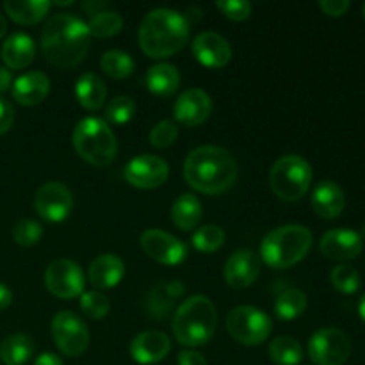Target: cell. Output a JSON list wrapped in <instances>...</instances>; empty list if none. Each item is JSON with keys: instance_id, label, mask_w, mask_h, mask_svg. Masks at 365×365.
<instances>
[{"instance_id": "obj_32", "label": "cell", "mask_w": 365, "mask_h": 365, "mask_svg": "<svg viewBox=\"0 0 365 365\" xmlns=\"http://www.w3.org/2000/svg\"><path fill=\"white\" fill-rule=\"evenodd\" d=\"M88 29L93 38H113L123 29V18L116 11H102V13H96L89 18Z\"/></svg>"}, {"instance_id": "obj_38", "label": "cell", "mask_w": 365, "mask_h": 365, "mask_svg": "<svg viewBox=\"0 0 365 365\" xmlns=\"http://www.w3.org/2000/svg\"><path fill=\"white\" fill-rule=\"evenodd\" d=\"M43 237V227L34 220H20L13 227V239L18 246H34Z\"/></svg>"}, {"instance_id": "obj_31", "label": "cell", "mask_w": 365, "mask_h": 365, "mask_svg": "<svg viewBox=\"0 0 365 365\" xmlns=\"http://www.w3.org/2000/svg\"><path fill=\"white\" fill-rule=\"evenodd\" d=\"M307 310V294L299 289H287L278 296L274 314L282 321H292Z\"/></svg>"}, {"instance_id": "obj_50", "label": "cell", "mask_w": 365, "mask_h": 365, "mask_svg": "<svg viewBox=\"0 0 365 365\" xmlns=\"http://www.w3.org/2000/svg\"><path fill=\"white\" fill-rule=\"evenodd\" d=\"M364 234H365V225H364Z\"/></svg>"}, {"instance_id": "obj_27", "label": "cell", "mask_w": 365, "mask_h": 365, "mask_svg": "<svg viewBox=\"0 0 365 365\" xmlns=\"http://www.w3.org/2000/svg\"><path fill=\"white\" fill-rule=\"evenodd\" d=\"M202 203L195 195H189V192L178 196L171 207V220H173L175 227L185 232L198 227L200 221H202Z\"/></svg>"}, {"instance_id": "obj_2", "label": "cell", "mask_w": 365, "mask_h": 365, "mask_svg": "<svg viewBox=\"0 0 365 365\" xmlns=\"http://www.w3.org/2000/svg\"><path fill=\"white\" fill-rule=\"evenodd\" d=\"M237 160L221 146H198L185 157V182L202 195H221L228 191L237 180Z\"/></svg>"}, {"instance_id": "obj_41", "label": "cell", "mask_w": 365, "mask_h": 365, "mask_svg": "<svg viewBox=\"0 0 365 365\" xmlns=\"http://www.w3.org/2000/svg\"><path fill=\"white\" fill-rule=\"evenodd\" d=\"M319 7L328 16L339 18L348 13V9L351 7V2L349 0H321Z\"/></svg>"}, {"instance_id": "obj_19", "label": "cell", "mask_w": 365, "mask_h": 365, "mask_svg": "<svg viewBox=\"0 0 365 365\" xmlns=\"http://www.w3.org/2000/svg\"><path fill=\"white\" fill-rule=\"evenodd\" d=\"M171 351V341L166 334L157 330L143 331L130 342V356L141 365L159 364Z\"/></svg>"}, {"instance_id": "obj_35", "label": "cell", "mask_w": 365, "mask_h": 365, "mask_svg": "<svg viewBox=\"0 0 365 365\" xmlns=\"http://www.w3.org/2000/svg\"><path fill=\"white\" fill-rule=\"evenodd\" d=\"M331 285L335 291L342 292V294H355L360 289V274L355 267L348 266V264H341V266L334 267L330 274Z\"/></svg>"}, {"instance_id": "obj_16", "label": "cell", "mask_w": 365, "mask_h": 365, "mask_svg": "<svg viewBox=\"0 0 365 365\" xmlns=\"http://www.w3.org/2000/svg\"><path fill=\"white\" fill-rule=\"evenodd\" d=\"M319 250L324 257L331 260H351L362 253V235L348 228H335L328 230L321 237Z\"/></svg>"}, {"instance_id": "obj_1", "label": "cell", "mask_w": 365, "mask_h": 365, "mask_svg": "<svg viewBox=\"0 0 365 365\" xmlns=\"http://www.w3.org/2000/svg\"><path fill=\"white\" fill-rule=\"evenodd\" d=\"M88 24L70 13H57L45 24L41 32V52L57 68H73L82 63L89 50Z\"/></svg>"}, {"instance_id": "obj_44", "label": "cell", "mask_w": 365, "mask_h": 365, "mask_svg": "<svg viewBox=\"0 0 365 365\" xmlns=\"http://www.w3.org/2000/svg\"><path fill=\"white\" fill-rule=\"evenodd\" d=\"M11 303H13V292H11V289L7 285H4L0 282V312L9 309Z\"/></svg>"}, {"instance_id": "obj_43", "label": "cell", "mask_w": 365, "mask_h": 365, "mask_svg": "<svg viewBox=\"0 0 365 365\" xmlns=\"http://www.w3.org/2000/svg\"><path fill=\"white\" fill-rule=\"evenodd\" d=\"M178 365H207L205 356L198 353L196 349H184L177 356Z\"/></svg>"}, {"instance_id": "obj_36", "label": "cell", "mask_w": 365, "mask_h": 365, "mask_svg": "<svg viewBox=\"0 0 365 365\" xmlns=\"http://www.w3.org/2000/svg\"><path fill=\"white\" fill-rule=\"evenodd\" d=\"M81 310L89 319H103L110 310V302L103 292L88 291L81 296Z\"/></svg>"}, {"instance_id": "obj_14", "label": "cell", "mask_w": 365, "mask_h": 365, "mask_svg": "<svg viewBox=\"0 0 365 365\" xmlns=\"http://www.w3.org/2000/svg\"><path fill=\"white\" fill-rule=\"evenodd\" d=\"M123 177L132 187L155 189L160 187L170 177V166L157 155H138L125 166Z\"/></svg>"}, {"instance_id": "obj_26", "label": "cell", "mask_w": 365, "mask_h": 365, "mask_svg": "<svg viewBox=\"0 0 365 365\" xmlns=\"http://www.w3.org/2000/svg\"><path fill=\"white\" fill-rule=\"evenodd\" d=\"M52 4L46 0H7L4 11L13 21L20 25H34L46 16Z\"/></svg>"}, {"instance_id": "obj_20", "label": "cell", "mask_w": 365, "mask_h": 365, "mask_svg": "<svg viewBox=\"0 0 365 365\" xmlns=\"http://www.w3.org/2000/svg\"><path fill=\"white\" fill-rule=\"evenodd\" d=\"M50 78L43 71H27L13 82V98L20 106H38L48 96Z\"/></svg>"}, {"instance_id": "obj_23", "label": "cell", "mask_w": 365, "mask_h": 365, "mask_svg": "<svg viewBox=\"0 0 365 365\" xmlns=\"http://www.w3.org/2000/svg\"><path fill=\"white\" fill-rule=\"evenodd\" d=\"M34 39L25 32L11 34L2 45V61L7 70H24L34 61Z\"/></svg>"}, {"instance_id": "obj_47", "label": "cell", "mask_w": 365, "mask_h": 365, "mask_svg": "<svg viewBox=\"0 0 365 365\" xmlns=\"http://www.w3.org/2000/svg\"><path fill=\"white\" fill-rule=\"evenodd\" d=\"M106 6L107 2H88V4H82V9L88 11L89 14H96V13H102Z\"/></svg>"}, {"instance_id": "obj_5", "label": "cell", "mask_w": 365, "mask_h": 365, "mask_svg": "<svg viewBox=\"0 0 365 365\" xmlns=\"http://www.w3.org/2000/svg\"><path fill=\"white\" fill-rule=\"evenodd\" d=\"M314 235L303 225H284L264 237L260 257L273 269H287L302 262L312 248Z\"/></svg>"}, {"instance_id": "obj_17", "label": "cell", "mask_w": 365, "mask_h": 365, "mask_svg": "<svg viewBox=\"0 0 365 365\" xmlns=\"http://www.w3.org/2000/svg\"><path fill=\"white\" fill-rule=\"evenodd\" d=\"M260 274V260L250 250H237L225 262L223 277L234 289H246L255 284Z\"/></svg>"}, {"instance_id": "obj_45", "label": "cell", "mask_w": 365, "mask_h": 365, "mask_svg": "<svg viewBox=\"0 0 365 365\" xmlns=\"http://www.w3.org/2000/svg\"><path fill=\"white\" fill-rule=\"evenodd\" d=\"M34 365H63V360H61V356L53 355V353H41L34 360Z\"/></svg>"}, {"instance_id": "obj_30", "label": "cell", "mask_w": 365, "mask_h": 365, "mask_svg": "<svg viewBox=\"0 0 365 365\" xmlns=\"http://www.w3.org/2000/svg\"><path fill=\"white\" fill-rule=\"evenodd\" d=\"M180 294H184V284L180 282H170V284H160L152 291L148 299L150 312L153 317H164L170 312L171 305Z\"/></svg>"}, {"instance_id": "obj_51", "label": "cell", "mask_w": 365, "mask_h": 365, "mask_svg": "<svg viewBox=\"0 0 365 365\" xmlns=\"http://www.w3.org/2000/svg\"><path fill=\"white\" fill-rule=\"evenodd\" d=\"M364 14H365V6H364Z\"/></svg>"}, {"instance_id": "obj_6", "label": "cell", "mask_w": 365, "mask_h": 365, "mask_svg": "<svg viewBox=\"0 0 365 365\" xmlns=\"http://www.w3.org/2000/svg\"><path fill=\"white\" fill-rule=\"evenodd\" d=\"M73 146L78 155L91 166H109L118 152V141L113 128L102 118L89 116L73 128Z\"/></svg>"}, {"instance_id": "obj_34", "label": "cell", "mask_w": 365, "mask_h": 365, "mask_svg": "<svg viewBox=\"0 0 365 365\" xmlns=\"http://www.w3.org/2000/svg\"><path fill=\"white\" fill-rule=\"evenodd\" d=\"M227 241V234L217 225H205L192 234V246L202 253H214Z\"/></svg>"}, {"instance_id": "obj_46", "label": "cell", "mask_w": 365, "mask_h": 365, "mask_svg": "<svg viewBox=\"0 0 365 365\" xmlns=\"http://www.w3.org/2000/svg\"><path fill=\"white\" fill-rule=\"evenodd\" d=\"M13 84V77H11V71L6 66H0V93L7 91Z\"/></svg>"}, {"instance_id": "obj_7", "label": "cell", "mask_w": 365, "mask_h": 365, "mask_svg": "<svg viewBox=\"0 0 365 365\" xmlns=\"http://www.w3.org/2000/svg\"><path fill=\"white\" fill-rule=\"evenodd\" d=\"M269 184L274 195L284 202H298L312 184V166L302 155H284L273 164Z\"/></svg>"}, {"instance_id": "obj_10", "label": "cell", "mask_w": 365, "mask_h": 365, "mask_svg": "<svg viewBox=\"0 0 365 365\" xmlns=\"http://www.w3.org/2000/svg\"><path fill=\"white\" fill-rule=\"evenodd\" d=\"M52 337L57 349L70 359L84 355L89 346V330L75 312L57 314L52 319Z\"/></svg>"}, {"instance_id": "obj_39", "label": "cell", "mask_w": 365, "mask_h": 365, "mask_svg": "<svg viewBox=\"0 0 365 365\" xmlns=\"http://www.w3.org/2000/svg\"><path fill=\"white\" fill-rule=\"evenodd\" d=\"M178 138V127L175 121L163 120L150 130V145L155 148H168L173 145Z\"/></svg>"}, {"instance_id": "obj_22", "label": "cell", "mask_w": 365, "mask_h": 365, "mask_svg": "<svg viewBox=\"0 0 365 365\" xmlns=\"http://www.w3.org/2000/svg\"><path fill=\"white\" fill-rule=\"evenodd\" d=\"M314 212L324 220H335L342 214L346 207V195L339 184L331 180H324L314 189L312 192Z\"/></svg>"}, {"instance_id": "obj_12", "label": "cell", "mask_w": 365, "mask_h": 365, "mask_svg": "<svg viewBox=\"0 0 365 365\" xmlns=\"http://www.w3.org/2000/svg\"><path fill=\"white\" fill-rule=\"evenodd\" d=\"M34 209L48 223H61L73 209V195L61 182H46L36 191Z\"/></svg>"}, {"instance_id": "obj_40", "label": "cell", "mask_w": 365, "mask_h": 365, "mask_svg": "<svg viewBox=\"0 0 365 365\" xmlns=\"http://www.w3.org/2000/svg\"><path fill=\"white\" fill-rule=\"evenodd\" d=\"M216 7L223 16H227L232 21L248 20L253 9L248 0H220V2H216Z\"/></svg>"}, {"instance_id": "obj_37", "label": "cell", "mask_w": 365, "mask_h": 365, "mask_svg": "<svg viewBox=\"0 0 365 365\" xmlns=\"http://www.w3.org/2000/svg\"><path fill=\"white\" fill-rule=\"evenodd\" d=\"M135 114V102L134 98L127 95H120L109 102L106 107V121H110L113 125H125L134 118Z\"/></svg>"}, {"instance_id": "obj_33", "label": "cell", "mask_w": 365, "mask_h": 365, "mask_svg": "<svg viewBox=\"0 0 365 365\" xmlns=\"http://www.w3.org/2000/svg\"><path fill=\"white\" fill-rule=\"evenodd\" d=\"M100 66H102V70L109 77L120 81V78L130 77L135 64L134 59L127 52H123V50H107L102 56V59H100Z\"/></svg>"}, {"instance_id": "obj_13", "label": "cell", "mask_w": 365, "mask_h": 365, "mask_svg": "<svg viewBox=\"0 0 365 365\" xmlns=\"http://www.w3.org/2000/svg\"><path fill=\"white\" fill-rule=\"evenodd\" d=\"M139 245L150 259L164 266H178L187 259L189 253L187 246L180 239L157 228H148L143 232Z\"/></svg>"}, {"instance_id": "obj_48", "label": "cell", "mask_w": 365, "mask_h": 365, "mask_svg": "<svg viewBox=\"0 0 365 365\" xmlns=\"http://www.w3.org/2000/svg\"><path fill=\"white\" fill-rule=\"evenodd\" d=\"M359 314H360V319L365 323V294L360 298V302H359Z\"/></svg>"}, {"instance_id": "obj_25", "label": "cell", "mask_w": 365, "mask_h": 365, "mask_svg": "<svg viewBox=\"0 0 365 365\" xmlns=\"http://www.w3.org/2000/svg\"><path fill=\"white\" fill-rule=\"evenodd\" d=\"M77 102L88 110H98L107 98V86L96 73H84L75 86Z\"/></svg>"}, {"instance_id": "obj_49", "label": "cell", "mask_w": 365, "mask_h": 365, "mask_svg": "<svg viewBox=\"0 0 365 365\" xmlns=\"http://www.w3.org/2000/svg\"><path fill=\"white\" fill-rule=\"evenodd\" d=\"M7 32V21L6 18H4V14H0V39L4 38V34Z\"/></svg>"}, {"instance_id": "obj_29", "label": "cell", "mask_w": 365, "mask_h": 365, "mask_svg": "<svg viewBox=\"0 0 365 365\" xmlns=\"http://www.w3.org/2000/svg\"><path fill=\"white\" fill-rule=\"evenodd\" d=\"M267 353L277 365H298L303 360L302 344L289 335H280L271 341Z\"/></svg>"}, {"instance_id": "obj_28", "label": "cell", "mask_w": 365, "mask_h": 365, "mask_svg": "<svg viewBox=\"0 0 365 365\" xmlns=\"http://www.w3.org/2000/svg\"><path fill=\"white\" fill-rule=\"evenodd\" d=\"M34 355V341L25 334H13L0 342V360L6 365H24Z\"/></svg>"}, {"instance_id": "obj_15", "label": "cell", "mask_w": 365, "mask_h": 365, "mask_svg": "<svg viewBox=\"0 0 365 365\" xmlns=\"http://www.w3.org/2000/svg\"><path fill=\"white\" fill-rule=\"evenodd\" d=\"M173 113L178 123L185 127H198L209 120L212 113V100L203 89H187L177 98Z\"/></svg>"}, {"instance_id": "obj_8", "label": "cell", "mask_w": 365, "mask_h": 365, "mask_svg": "<svg viewBox=\"0 0 365 365\" xmlns=\"http://www.w3.org/2000/svg\"><path fill=\"white\" fill-rule=\"evenodd\" d=\"M227 330L242 346H259L273 330L271 317L255 307H235L227 316Z\"/></svg>"}, {"instance_id": "obj_24", "label": "cell", "mask_w": 365, "mask_h": 365, "mask_svg": "<svg viewBox=\"0 0 365 365\" xmlns=\"http://www.w3.org/2000/svg\"><path fill=\"white\" fill-rule=\"evenodd\" d=\"M146 88L152 95L168 98V96L175 95L180 88V71L170 63L153 64L146 73Z\"/></svg>"}, {"instance_id": "obj_11", "label": "cell", "mask_w": 365, "mask_h": 365, "mask_svg": "<svg viewBox=\"0 0 365 365\" xmlns=\"http://www.w3.org/2000/svg\"><path fill=\"white\" fill-rule=\"evenodd\" d=\"M45 285L50 294L59 299H73L82 296L86 278L81 266L73 260L59 259L48 264L45 271Z\"/></svg>"}, {"instance_id": "obj_3", "label": "cell", "mask_w": 365, "mask_h": 365, "mask_svg": "<svg viewBox=\"0 0 365 365\" xmlns=\"http://www.w3.org/2000/svg\"><path fill=\"white\" fill-rule=\"evenodd\" d=\"M189 25L185 14L159 7L145 14L139 25V46L152 59H164L180 52L189 41Z\"/></svg>"}, {"instance_id": "obj_9", "label": "cell", "mask_w": 365, "mask_h": 365, "mask_svg": "<svg viewBox=\"0 0 365 365\" xmlns=\"http://www.w3.org/2000/svg\"><path fill=\"white\" fill-rule=\"evenodd\" d=\"M351 351L348 335L334 327L321 328L309 341V356L316 365H344Z\"/></svg>"}, {"instance_id": "obj_42", "label": "cell", "mask_w": 365, "mask_h": 365, "mask_svg": "<svg viewBox=\"0 0 365 365\" xmlns=\"http://www.w3.org/2000/svg\"><path fill=\"white\" fill-rule=\"evenodd\" d=\"M14 121V109L6 98L0 96V135L6 134L11 127H13Z\"/></svg>"}, {"instance_id": "obj_18", "label": "cell", "mask_w": 365, "mask_h": 365, "mask_svg": "<svg viewBox=\"0 0 365 365\" xmlns=\"http://www.w3.org/2000/svg\"><path fill=\"white\" fill-rule=\"evenodd\" d=\"M192 53L207 68H223L232 59V48L227 39L212 31L202 32L192 39Z\"/></svg>"}, {"instance_id": "obj_21", "label": "cell", "mask_w": 365, "mask_h": 365, "mask_svg": "<svg viewBox=\"0 0 365 365\" xmlns=\"http://www.w3.org/2000/svg\"><path fill=\"white\" fill-rule=\"evenodd\" d=\"M125 277V264L114 253H103L96 257L89 266V282L96 291H106L113 289L123 280Z\"/></svg>"}, {"instance_id": "obj_4", "label": "cell", "mask_w": 365, "mask_h": 365, "mask_svg": "<svg viewBox=\"0 0 365 365\" xmlns=\"http://www.w3.org/2000/svg\"><path fill=\"white\" fill-rule=\"evenodd\" d=\"M217 312L207 296L196 294L185 299L173 317V335L187 348L205 346L216 334Z\"/></svg>"}]
</instances>
